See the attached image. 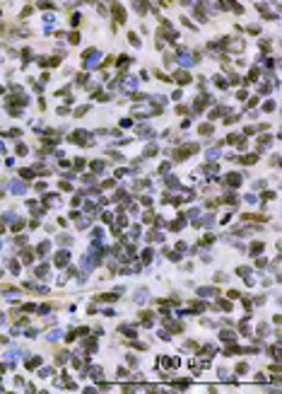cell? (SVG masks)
<instances>
[{
	"instance_id": "3",
	"label": "cell",
	"mask_w": 282,
	"mask_h": 394,
	"mask_svg": "<svg viewBox=\"0 0 282 394\" xmlns=\"http://www.w3.org/2000/svg\"><path fill=\"white\" fill-rule=\"evenodd\" d=\"M176 80H179V82H181V85H186L188 80H190V75H188V73H183V70H181V73H176Z\"/></svg>"
},
{
	"instance_id": "1",
	"label": "cell",
	"mask_w": 282,
	"mask_h": 394,
	"mask_svg": "<svg viewBox=\"0 0 282 394\" xmlns=\"http://www.w3.org/2000/svg\"><path fill=\"white\" fill-rule=\"evenodd\" d=\"M227 184H229V186H239V184H241L239 174H227Z\"/></svg>"
},
{
	"instance_id": "5",
	"label": "cell",
	"mask_w": 282,
	"mask_h": 394,
	"mask_svg": "<svg viewBox=\"0 0 282 394\" xmlns=\"http://www.w3.org/2000/svg\"><path fill=\"white\" fill-rule=\"evenodd\" d=\"M46 252H48V242L39 244V256H46Z\"/></svg>"
},
{
	"instance_id": "2",
	"label": "cell",
	"mask_w": 282,
	"mask_h": 394,
	"mask_svg": "<svg viewBox=\"0 0 282 394\" xmlns=\"http://www.w3.org/2000/svg\"><path fill=\"white\" fill-rule=\"evenodd\" d=\"M68 259H70V256H68V252H61V254L56 256V266H65V263H68Z\"/></svg>"
},
{
	"instance_id": "4",
	"label": "cell",
	"mask_w": 282,
	"mask_h": 394,
	"mask_svg": "<svg viewBox=\"0 0 282 394\" xmlns=\"http://www.w3.org/2000/svg\"><path fill=\"white\" fill-rule=\"evenodd\" d=\"M12 191H15V194H22V191H24V184H19V181H12Z\"/></svg>"
}]
</instances>
